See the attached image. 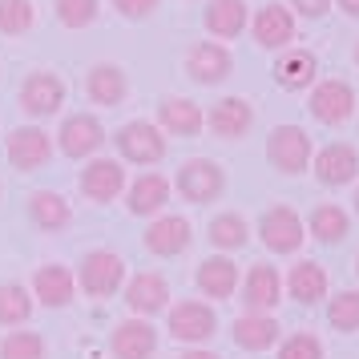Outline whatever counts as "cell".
Listing matches in <instances>:
<instances>
[{"label":"cell","mask_w":359,"mask_h":359,"mask_svg":"<svg viewBox=\"0 0 359 359\" xmlns=\"http://www.w3.org/2000/svg\"><path fill=\"white\" fill-rule=\"evenodd\" d=\"M126 278H130V271L117 250H89L77 262V287L89 299H114L126 287Z\"/></svg>","instance_id":"1"},{"label":"cell","mask_w":359,"mask_h":359,"mask_svg":"<svg viewBox=\"0 0 359 359\" xmlns=\"http://www.w3.org/2000/svg\"><path fill=\"white\" fill-rule=\"evenodd\" d=\"M174 190H178L186 202L194 206H206V202H218L222 190H226V174L214 158H186L178 165V178H174Z\"/></svg>","instance_id":"2"},{"label":"cell","mask_w":359,"mask_h":359,"mask_svg":"<svg viewBox=\"0 0 359 359\" xmlns=\"http://www.w3.org/2000/svg\"><path fill=\"white\" fill-rule=\"evenodd\" d=\"M114 146H117V162L126 165V162H133V165H154V162H162L165 158V133L154 126V121H126L121 130L114 133Z\"/></svg>","instance_id":"3"},{"label":"cell","mask_w":359,"mask_h":359,"mask_svg":"<svg viewBox=\"0 0 359 359\" xmlns=\"http://www.w3.org/2000/svg\"><path fill=\"white\" fill-rule=\"evenodd\" d=\"M218 335V311L202 299H182L170 307V339L186 343V347H202L206 339Z\"/></svg>","instance_id":"4"},{"label":"cell","mask_w":359,"mask_h":359,"mask_svg":"<svg viewBox=\"0 0 359 359\" xmlns=\"http://www.w3.org/2000/svg\"><path fill=\"white\" fill-rule=\"evenodd\" d=\"M266 158L278 174H303L311 170L315 146H311V133L303 126H275L266 137Z\"/></svg>","instance_id":"5"},{"label":"cell","mask_w":359,"mask_h":359,"mask_svg":"<svg viewBox=\"0 0 359 359\" xmlns=\"http://www.w3.org/2000/svg\"><path fill=\"white\" fill-rule=\"evenodd\" d=\"M17 101H20V109H25V117L45 121V117L61 114V105H65V81L57 73H49V69H36V73H29L20 81Z\"/></svg>","instance_id":"6"},{"label":"cell","mask_w":359,"mask_h":359,"mask_svg":"<svg viewBox=\"0 0 359 359\" xmlns=\"http://www.w3.org/2000/svg\"><path fill=\"white\" fill-rule=\"evenodd\" d=\"M307 109L319 126H343L347 117L355 114V89L339 77H327V81H315L311 85V97H307Z\"/></svg>","instance_id":"7"},{"label":"cell","mask_w":359,"mask_h":359,"mask_svg":"<svg viewBox=\"0 0 359 359\" xmlns=\"http://www.w3.org/2000/svg\"><path fill=\"white\" fill-rule=\"evenodd\" d=\"M259 238L275 255H294L299 246L307 243V226H303V218L291 206H271L259 218Z\"/></svg>","instance_id":"8"},{"label":"cell","mask_w":359,"mask_h":359,"mask_svg":"<svg viewBox=\"0 0 359 359\" xmlns=\"http://www.w3.org/2000/svg\"><path fill=\"white\" fill-rule=\"evenodd\" d=\"M121 294H126L130 315H137V319H154V315L170 311V283L158 271H137V275H130L126 287H121Z\"/></svg>","instance_id":"9"},{"label":"cell","mask_w":359,"mask_h":359,"mask_svg":"<svg viewBox=\"0 0 359 359\" xmlns=\"http://www.w3.org/2000/svg\"><path fill=\"white\" fill-rule=\"evenodd\" d=\"M243 287V307L246 315H271L283 303V275H278L271 262H255L246 278H238Z\"/></svg>","instance_id":"10"},{"label":"cell","mask_w":359,"mask_h":359,"mask_svg":"<svg viewBox=\"0 0 359 359\" xmlns=\"http://www.w3.org/2000/svg\"><path fill=\"white\" fill-rule=\"evenodd\" d=\"M190 243H194V226L182 214H158L146 226V250L158 259H178L190 250Z\"/></svg>","instance_id":"11"},{"label":"cell","mask_w":359,"mask_h":359,"mask_svg":"<svg viewBox=\"0 0 359 359\" xmlns=\"http://www.w3.org/2000/svg\"><path fill=\"white\" fill-rule=\"evenodd\" d=\"M101 146H105V126L93 114H73L57 130V149L65 158H93Z\"/></svg>","instance_id":"12"},{"label":"cell","mask_w":359,"mask_h":359,"mask_svg":"<svg viewBox=\"0 0 359 359\" xmlns=\"http://www.w3.org/2000/svg\"><path fill=\"white\" fill-rule=\"evenodd\" d=\"M109 351H114V359H154L158 355V327L137 315L121 319L109 335Z\"/></svg>","instance_id":"13"},{"label":"cell","mask_w":359,"mask_h":359,"mask_svg":"<svg viewBox=\"0 0 359 359\" xmlns=\"http://www.w3.org/2000/svg\"><path fill=\"white\" fill-rule=\"evenodd\" d=\"M81 194L89 202H114L126 194V165L117 158H89L81 170Z\"/></svg>","instance_id":"14"},{"label":"cell","mask_w":359,"mask_h":359,"mask_svg":"<svg viewBox=\"0 0 359 359\" xmlns=\"http://www.w3.org/2000/svg\"><path fill=\"white\" fill-rule=\"evenodd\" d=\"M250 33L259 41V49H291L294 41V13L278 0H266L259 13L250 17Z\"/></svg>","instance_id":"15"},{"label":"cell","mask_w":359,"mask_h":359,"mask_svg":"<svg viewBox=\"0 0 359 359\" xmlns=\"http://www.w3.org/2000/svg\"><path fill=\"white\" fill-rule=\"evenodd\" d=\"M230 69H234V57L218 41H198L186 53V73L194 85H222L230 77Z\"/></svg>","instance_id":"16"},{"label":"cell","mask_w":359,"mask_h":359,"mask_svg":"<svg viewBox=\"0 0 359 359\" xmlns=\"http://www.w3.org/2000/svg\"><path fill=\"white\" fill-rule=\"evenodd\" d=\"M29 294H33V303H41V307H53V311L69 307L73 294H77V278H73V271L61 266V262H45V266L33 271Z\"/></svg>","instance_id":"17"},{"label":"cell","mask_w":359,"mask_h":359,"mask_svg":"<svg viewBox=\"0 0 359 359\" xmlns=\"http://www.w3.org/2000/svg\"><path fill=\"white\" fill-rule=\"evenodd\" d=\"M4 149H8V162L17 165L20 174H33L53 158V137L41 126H20V130L8 133Z\"/></svg>","instance_id":"18"},{"label":"cell","mask_w":359,"mask_h":359,"mask_svg":"<svg viewBox=\"0 0 359 359\" xmlns=\"http://www.w3.org/2000/svg\"><path fill=\"white\" fill-rule=\"evenodd\" d=\"M311 170H315V178L323 182V186H351L359 174V154L355 146H347V142H331V146L315 149V158H311Z\"/></svg>","instance_id":"19"},{"label":"cell","mask_w":359,"mask_h":359,"mask_svg":"<svg viewBox=\"0 0 359 359\" xmlns=\"http://www.w3.org/2000/svg\"><path fill=\"white\" fill-rule=\"evenodd\" d=\"M202 121H206V130H210L214 137L238 142V137H246L250 126H255V105L246 97H222V101H214L210 114L202 117Z\"/></svg>","instance_id":"20"},{"label":"cell","mask_w":359,"mask_h":359,"mask_svg":"<svg viewBox=\"0 0 359 359\" xmlns=\"http://www.w3.org/2000/svg\"><path fill=\"white\" fill-rule=\"evenodd\" d=\"M327 291H331V278H327L323 262L299 259L291 271H287V278H283V294H287V299H294V303H303V307H311V303L327 299Z\"/></svg>","instance_id":"21"},{"label":"cell","mask_w":359,"mask_h":359,"mask_svg":"<svg viewBox=\"0 0 359 359\" xmlns=\"http://www.w3.org/2000/svg\"><path fill=\"white\" fill-rule=\"evenodd\" d=\"M271 73H275L278 89L299 93V89H311V85L319 81V57L311 49H283Z\"/></svg>","instance_id":"22"},{"label":"cell","mask_w":359,"mask_h":359,"mask_svg":"<svg viewBox=\"0 0 359 359\" xmlns=\"http://www.w3.org/2000/svg\"><path fill=\"white\" fill-rule=\"evenodd\" d=\"M170 202V178L162 174H137V182L126 186V210L133 218H158Z\"/></svg>","instance_id":"23"},{"label":"cell","mask_w":359,"mask_h":359,"mask_svg":"<svg viewBox=\"0 0 359 359\" xmlns=\"http://www.w3.org/2000/svg\"><path fill=\"white\" fill-rule=\"evenodd\" d=\"M154 126L170 137H194V133H202L206 121H202V105H194L190 97H162Z\"/></svg>","instance_id":"24"},{"label":"cell","mask_w":359,"mask_h":359,"mask_svg":"<svg viewBox=\"0 0 359 359\" xmlns=\"http://www.w3.org/2000/svg\"><path fill=\"white\" fill-rule=\"evenodd\" d=\"M194 283L206 299H230V294L238 291V266H234L230 255H210V259L198 262Z\"/></svg>","instance_id":"25"},{"label":"cell","mask_w":359,"mask_h":359,"mask_svg":"<svg viewBox=\"0 0 359 359\" xmlns=\"http://www.w3.org/2000/svg\"><path fill=\"white\" fill-rule=\"evenodd\" d=\"M278 319L275 315H238L230 323V339L238 343L243 351H271L278 343Z\"/></svg>","instance_id":"26"},{"label":"cell","mask_w":359,"mask_h":359,"mask_svg":"<svg viewBox=\"0 0 359 359\" xmlns=\"http://www.w3.org/2000/svg\"><path fill=\"white\" fill-rule=\"evenodd\" d=\"M85 93H89V101H93V105L114 109V105H121V101H126L130 81H126L121 65H105V61H101V65L89 69V77H85Z\"/></svg>","instance_id":"27"},{"label":"cell","mask_w":359,"mask_h":359,"mask_svg":"<svg viewBox=\"0 0 359 359\" xmlns=\"http://www.w3.org/2000/svg\"><path fill=\"white\" fill-rule=\"evenodd\" d=\"M206 238L218 255H234V250H243L250 243V222H246L238 210H222L210 218V226H206Z\"/></svg>","instance_id":"28"},{"label":"cell","mask_w":359,"mask_h":359,"mask_svg":"<svg viewBox=\"0 0 359 359\" xmlns=\"http://www.w3.org/2000/svg\"><path fill=\"white\" fill-rule=\"evenodd\" d=\"M246 25H250L246 0H210L206 4V33L222 36V41H234Z\"/></svg>","instance_id":"29"},{"label":"cell","mask_w":359,"mask_h":359,"mask_svg":"<svg viewBox=\"0 0 359 359\" xmlns=\"http://www.w3.org/2000/svg\"><path fill=\"white\" fill-rule=\"evenodd\" d=\"M29 218L41 230H65L73 222V206L57 190H36V194H29Z\"/></svg>","instance_id":"30"},{"label":"cell","mask_w":359,"mask_h":359,"mask_svg":"<svg viewBox=\"0 0 359 359\" xmlns=\"http://www.w3.org/2000/svg\"><path fill=\"white\" fill-rule=\"evenodd\" d=\"M303 226H307L311 238H319L323 246H331V243H343V238H347L351 218H347V210H343V206L323 202V206H315V210H311V218L303 222Z\"/></svg>","instance_id":"31"},{"label":"cell","mask_w":359,"mask_h":359,"mask_svg":"<svg viewBox=\"0 0 359 359\" xmlns=\"http://www.w3.org/2000/svg\"><path fill=\"white\" fill-rule=\"evenodd\" d=\"M33 311L36 303L25 283H0V327H25Z\"/></svg>","instance_id":"32"},{"label":"cell","mask_w":359,"mask_h":359,"mask_svg":"<svg viewBox=\"0 0 359 359\" xmlns=\"http://www.w3.org/2000/svg\"><path fill=\"white\" fill-rule=\"evenodd\" d=\"M0 359H49V343L36 331H8L0 339Z\"/></svg>","instance_id":"33"},{"label":"cell","mask_w":359,"mask_h":359,"mask_svg":"<svg viewBox=\"0 0 359 359\" xmlns=\"http://www.w3.org/2000/svg\"><path fill=\"white\" fill-rule=\"evenodd\" d=\"M36 20L33 0H0V33L4 36H25Z\"/></svg>","instance_id":"34"},{"label":"cell","mask_w":359,"mask_h":359,"mask_svg":"<svg viewBox=\"0 0 359 359\" xmlns=\"http://www.w3.org/2000/svg\"><path fill=\"white\" fill-rule=\"evenodd\" d=\"M327 323L343 331V335H351L359 331V291H339L331 303H327Z\"/></svg>","instance_id":"35"},{"label":"cell","mask_w":359,"mask_h":359,"mask_svg":"<svg viewBox=\"0 0 359 359\" xmlns=\"http://www.w3.org/2000/svg\"><path fill=\"white\" fill-rule=\"evenodd\" d=\"M53 8L65 29H89L101 17V0H53Z\"/></svg>","instance_id":"36"},{"label":"cell","mask_w":359,"mask_h":359,"mask_svg":"<svg viewBox=\"0 0 359 359\" xmlns=\"http://www.w3.org/2000/svg\"><path fill=\"white\" fill-rule=\"evenodd\" d=\"M275 347H278V359H323V343H319V335H311V331H291Z\"/></svg>","instance_id":"37"},{"label":"cell","mask_w":359,"mask_h":359,"mask_svg":"<svg viewBox=\"0 0 359 359\" xmlns=\"http://www.w3.org/2000/svg\"><path fill=\"white\" fill-rule=\"evenodd\" d=\"M114 8H117L126 20H146V17H154L158 0H114Z\"/></svg>","instance_id":"38"},{"label":"cell","mask_w":359,"mask_h":359,"mask_svg":"<svg viewBox=\"0 0 359 359\" xmlns=\"http://www.w3.org/2000/svg\"><path fill=\"white\" fill-rule=\"evenodd\" d=\"M287 8L299 13V17H307V20H319L331 8V0H287Z\"/></svg>","instance_id":"39"},{"label":"cell","mask_w":359,"mask_h":359,"mask_svg":"<svg viewBox=\"0 0 359 359\" xmlns=\"http://www.w3.org/2000/svg\"><path fill=\"white\" fill-rule=\"evenodd\" d=\"M178 359H218V355H214V351H206V347H186Z\"/></svg>","instance_id":"40"},{"label":"cell","mask_w":359,"mask_h":359,"mask_svg":"<svg viewBox=\"0 0 359 359\" xmlns=\"http://www.w3.org/2000/svg\"><path fill=\"white\" fill-rule=\"evenodd\" d=\"M335 4H339L347 17H359V0H335Z\"/></svg>","instance_id":"41"},{"label":"cell","mask_w":359,"mask_h":359,"mask_svg":"<svg viewBox=\"0 0 359 359\" xmlns=\"http://www.w3.org/2000/svg\"><path fill=\"white\" fill-rule=\"evenodd\" d=\"M351 57H355V65H359V41H355V53H351Z\"/></svg>","instance_id":"42"},{"label":"cell","mask_w":359,"mask_h":359,"mask_svg":"<svg viewBox=\"0 0 359 359\" xmlns=\"http://www.w3.org/2000/svg\"><path fill=\"white\" fill-rule=\"evenodd\" d=\"M351 202H355V214H359V190H355V198H351Z\"/></svg>","instance_id":"43"},{"label":"cell","mask_w":359,"mask_h":359,"mask_svg":"<svg viewBox=\"0 0 359 359\" xmlns=\"http://www.w3.org/2000/svg\"><path fill=\"white\" fill-rule=\"evenodd\" d=\"M355 278H359V255H355Z\"/></svg>","instance_id":"44"}]
</instances>
